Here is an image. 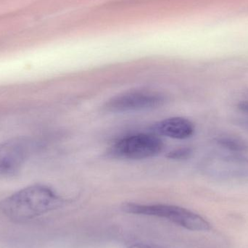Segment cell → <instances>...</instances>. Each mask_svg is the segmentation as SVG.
Listing matches in <instances>:
<instances>
[{
  "instance_id": "cell-1",
  "label": "cell",
  "mask_w": 248,
  "mask_h": 248,
  "mask_svg": "<svg viewBox=\"0 0 248 248\" xmlns=\"http://www.w3.org/2000/svg\"><path fill=\"white\" fill-rule=\"evenodd\" d=\"M62 200L48 186L35 185L23 188L0 202V211L12 221L21 222L50 212Z\"/></svg>"
},
{
  "instance_id": "cell-2",
  "label": "cell",
  "mask_w": 248,
  "mask_h": 248,
  "mask_svg": "<svg viewBox=\"0 0 248 248\" xmlns=\"http://www.w3.org/2000/svg\"><path fill=\"white\" fill-rule=\"evenodd\" d=\"M123 210L128 214L158 217L169 220L186 230L209 231L211 225L205 218L186 208L166 204H124Z\"/></svg>"
},
{
  "instance_id": "cell-3",
  "label": "cell",
  "mask_w": 248,
  "mask_h": 248,
  "mask_svg": "<svg viewBox=\"0 0 248 248\" xmlns=\"http://www.w3.org/2000/svg\"><path fill=\"white\" fill-rule=\"evenodd\" d=\"M164 144L155 134L139 133L118 140L109 149L110 156L125 160H143L158 155Z\"/></svg>"
},
{
  "instance_id": "cell-4",
  "label": "cell",
  "mask_w": 248,
  "mask_h": 248,
  "mask_svg": "<svg viewBox=\"0 0 248 248\" xmlns=\"http://www.w3.org/2000/svg\"><path fill=\"white\" fill-rule=\"evenodd\" d=\"M164 94L152 90H134L111 97L104 109L110 113L141 111L161 107L166 103Z\"/></svg>"
},
{
  "instance_id": "cell-5",
  "label": "cell",
  "mask_w": 248,
  "mask_h": 248,
  "mask_svg": "<svg viewBox=\"0 0 248 248\" xmlns=\"http://www.w3.org/2000/svg\"><path fill=\"white\" fill-rule=\"evenodd\" d=\"M33 143L26 137L10 139L0 144V176H13L23 169L31 155Z\"/></svg>"
},
{
  "instance_id": "cell-6",
  "label": "cell",
  "mask_w": 248,
  "mask_h": 248,
  "mask_svg": "<svg viewBox=\"0 0 248 248\" xmlns=\"http://www.w3.org/2000/svg\"><path fill=\"white\" fill-rule=\"evenodd\" d=\"M203 170L217 179H248V158L239 155H216L207 159Z\"/></svg>"
},
{
  "instance_id": "cell-7",
  "label": "cell",
  "mask_w": 248,
  "mask_h": 248,
  "mask_svg": "<svg viewBox=\"0 0 248 248\" xmlns=\"http://www.w3.org/2000/svg\"><path fill=\"white\" fill-rule=\"evenodd\" d=\"M153 131L159 135L169 138L186 140L193 135L195 125L186 118H168L155 124Z\"/></svg>"
},
{
  "instance_id": "cell-8",
  "label": "cell",
  "mask_w": 248,
  "mask_h": 248,
  "mask_svg": "<svg viewBox=\"0 0 248 248\" xmlns=\"http://www.w3.org/2000/svg\"><path fill=\"white\" fill-rule=\"evenodd\" d=\"M220 147L234 153H242L248 150V144L246 141L240 137L234 136H222L217 140Z\"/></svg>"
},
{
  "instance_id": "cell-9",
  "label": "cell",
  "mask_w": 248,
  "mask_h": 248,
  "mask_svg": "<svg viewBox=\"0 0 248 248\" xmlns=\"http://www.w3.org/2000/svg\"><path fill=\"white\" fill-rule=\"evenodd\" d=\"M192 154H193V151L190 147H179L169 152L168 153L167 157L174 160H187L192 157Z\"/></svg>"
},
{
  "instance_id": "cell-10",
  "label": "cell",
  "mask_w": 248,
  "mask_h": 248,
  "mask_svg": "<svg viewBox=\"0 0 248 248\" xmlns=\"http://www.w3.org/2000/svg\"><path fill=\"white\" fill-rule=\"evenodd\" d=\"M237 108L242 113L248 116V100H243V101L239 102L238 104H237Z\"/></svg>"
},
{
  "instance_id": "cell-11",
  "label": "cell",
  "mask_w": 248,
  "mask_h": 248,
  "mask_svg": "<svg viewBox=\"0 0 248 248\" xmlns=\"http://www.w3.org/2000/svg\"><path fill=\"white\" fill-rule=\"evenodd\" d=\"M131 248H162L160 247H156V246H147V245H137V246H133Z\"/></svg>"
}]
</instances>
